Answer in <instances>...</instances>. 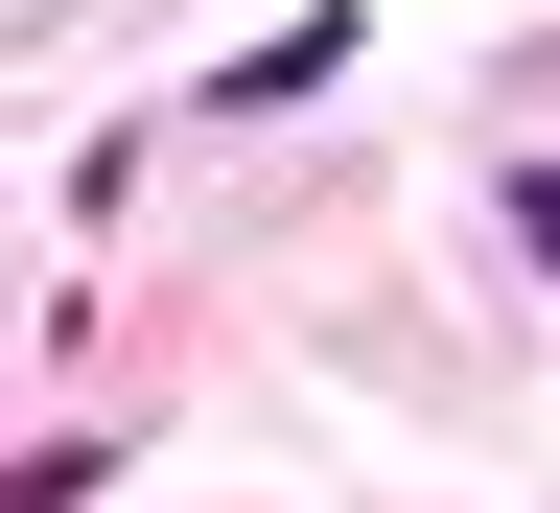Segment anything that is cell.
I'll use <instances>...</instances> for the list:
<instances>
[{"label": "cell", "instance_id": "obj_1", "mask_svg": "<svg viewBox=\"0 0 560 513\" xmlns=\"http://www.w3.org/2000/svg\"><path fill=\"white\" fill-rule=\"evenodd\" d=\"M514 234H537V257H560V164H537V187H514Z\"/></svg>", "mask_w": 560, "mask_h": 513}]
</instances>
